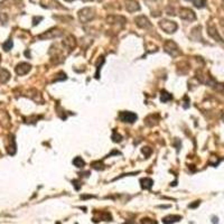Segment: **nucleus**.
I'll return each instance as SVG.
<instances>
[{
    "label": "nucleus",
    "instance_id": "obj_3",
    "mask_svg": "<svg viewBox=\"0 0 224 224\" xmlns=\"http://www.w3.org/2000/svg\"><path fill=\"white\" fill-rule=\"evenodd\" d=\"M159 25H160L161 29H164V30H165L166 33H168V34L175 33L177 30V24L175 21H170V20L164 19L159 23Z\"/></svg>",
    "mask_w": 224,
    "mask_h": 224
},
{
    "label": "nucleus",
    "instance_id": "obj_14",
    "mask_svg": "<svg viewBox=\"0 0 224 224\" xmlns=\"http://www.w3.org/2000/svg\"><path fill=\"white\" fill-rule=\"evenodd\" d=\"M140 183H141L142 188H146V189L151 188V186H153V179H150V178H142L141 181H140Z\"/></svg>",
    "mask_w": 224,
    "mask_h": 224
},
{
    "label": "nucleus",
    "instance_id": "obj_12",
    "mask_svg": "<svg viewBox=\"0 0 224 224\" xmlns=\"http://www.w3.org/2000/svg\"><path fill=\"white\" fill-rule=\"evenodd\" d=\"M207 30H208V34L212 36L214 39H216L217 42H220V43H223V40H222V38L219 36V34H217V32H216V29L214 26H208Z\"/></svg>",
    "mask_w": 224,
    "mask_h": 224
},
{
    "label": "nucleus",
    "instance_id": "obj_13",
    "mask_svg": "<svg viewBox=\"0 0 224 224\" xmlns=\"http://www.w3.org/2000/svg\"><path fill=\"white\" fill-rule=\"evenodd\" d=\"M106 20H108L109 24H118V23H120V20L121 21H126V18L121 16H110L108 17Z\"/></svg>",
    "mask_w": 224,
    "mask_h": 224
},
{
    "label": "nucleus",
    "instance_id": "obj_7",
    "mask_svg": "<svg viewBox=\"0 0 224 224\" xmlns=\"http://www.w3.org/2000/svg\"><path fill=\"white\" fill-rule=\"evenodd\" d=\"M75 45H76V42H75L74 36L68 35L66 38L63 40V46L66 48V49H68V51H72V49L75 47Z\"/></svg>",
    "mask_w": 224,
    "mask_h": 224
},
{
    "label": "nucleus",
    "instance_id": "obj_9",
    "mask_svg": "<svg viewBox=\"0 0 224 224\" xmlns=\"http://www.w3.org/2000/svg\"><path fill=\"white\" fill-rule=\"evenodd\" d=\"M136 23L140 28H149L151 26L149 19L146 16H139L138 18H136Z\"/></svg>",
    "mask_w": 224,
    "mask_h": 224
},
{
    "label": "nucleus",
    "instance_id": "obj_10",
    "mask_svg": "<svg viewBox=\"0 0 224 224\" xmlns=\"http://www.w3.org/2000/svg\"><path fill=\"white\" fill-rule=\"evenodd\" d=\"M126 8L129 12H134L140 9V6L136 0H127Z\"/></svg>",
    "mask_w": 224,
    "mask_h": 224
},
{
    "label": "nucleus",
    "instance_id": "obj_11",
    "mask_svg": "<svg viewBox=\"0 0 224 224\" xmlns=\"http://www.w3.org/2000/svg\"><path fill=\"white\" fill-rule=\"evenodd\" d=\"M179 220H181V215H168L162 219V223L164 224H173L178 222Z\"/></svg>",
    "mask_w": 224,
    "mask_h": 224
},
{
    "label": "nucleus",
    "instance_id": "obj_23",
    "mask_svg": "<svg viewBox=\"0 0 224 224\" xmlns=\"http://www.w3.org/2000/svg\"><path fill=\"white\" fill-rule=\"evenodd\" d=\"M65 1H73V0H65Z\"/></svg>",
    "mask_w": 224,
    "mask_h": 224
},
{
    "label": "nucleus",
    "instance_id": "obj_2",
    "mask_svg": "<svg viewBox=\"0 0 224 224\" xmlns=\"http://www.w3.org/2000/svg\"><path fill=\"white\" fill-rule=\"evenodd\" d=\"M63 35V32L58 29V28H53L48 32L44 33L42 35L38 36L39 39H52V38H56V37H61Z\"/></svg>",
    "mask_w": 224,
    "mask_h": 224
},
{
    "label": "nucleus",
    "instance_id": "obj_19",
    "mask_svg": "<svg viewBox=\"0 0 224 224\" xmlns=\"http://www.w3.org/2000/svg\"><path fill=\"white\" fill-rule=\"evenodd\" d=\"M112 139H113V141L119 142V141H121L122 137L120 136V134H117V131H113V134H112Z\"/></svg>",
    "mask_w": 224,
    "mask_h": 224
},
{
    "label": "nucleus",
    "instance_id": "obj_8",
    "mask_svg": "<svg viewBox=\"0 0 224 224\" xmlns=\"http://www.w3.org/2000/svg\"><path fill=\"white\" fill-rule=\"evenodd\" d=\"M32 66L27 63H20L16 66V73L18 75H25L30 71Z\"/></svg>",
    "mask_w": 224,
    "mask_h": 224
},
{
    "label": "nucleus",
    "instance_id": "obj_20",
    "mask_svg": "<svg viewBox=\"0 0 224 224\" xmlns=\"http://www.w3.org/2000/svg\"><path fill=\"white\" fill-rule=\"evenodd\" d=\"M141 224H157V222L155 220H151V219H142L141 220Z\"/></svg>",
    "mask_w": 224,
    "mask_h": 224
},
{
    "label": "nucleus",
    "instance_id": "obj_5",
    "mask_svg": "<svg viewBox=\"0 0 224 224\" xmlns=\"http://www.w3.org/2000/svg\"><path fill=\"white\" fill-rule=\"evenodd\" d=\"M137 114L134 112H128V111H122L119 113V119L123 122H128V123H134L137 120Z\"/></svg>",
    "mask_w": 224,
    "mask_h": 224
},
{
    "label": "nucleus",
    "instance_id": "obj_22",
    "mask_svg": "<svg viewBox=\"0 0 224 224\" xmlns=\"http://www.w3.org/2000/svg\"><path fill=\"white\" fill-rule=\"evenodd\" d=\"M222 29H223V32H224V21L222 23Z\"/></svg>",
    "mask_w": 224,
    "mask_h": 224
},
{
    "label": "nucleus",
    "instance_id": "obj_1",
    "mask_svg": "<svg viewBox=\"0 0 224 224\" xmlns=\"http://www.w3.org/2000/svg\"><path fill=\"white\" fill-rule=\"evenodd\" d=\"M164 49H165L166 53H168L170 56L173 57H176V56L181 55V51L177 46V44L173 40H167L164 45Z\"/></svg>",
    "mask_w": 224,
    "mask_h": 224
},
{
    "label": "nucleus",
    "instance_id": "obj_16",
    "mask_svg": "<svg viewBox=\"0 0 224 224\" xmlns=\"http://www.w3.org/2000/svg\"><path fill=\"white\" fill-rule=\"evenodd\" d=\"M172 99H173V95L169 94L168 92H166V91H162V92H161V98H160V100L162 101V102H167V101L172 100Z\"/></svg>",
    "mask_w": 224,
    "mask_h": 224
},
{
    "label": "nucleus",
    "instance_id": "obj_17",
    "mask_svg": "<svg viewBox=\"0 0 224 224\" xmlns=\"http://www.w3.org/2000/svg\"><path fill=\"white\" fill-rule=\"evenodd\" d=\"M189 1H192L193 4L195 5L196 7H198V8L204 7V5H205V0H189Z\"/></svg>",
    "mask_w": 224,
    "mask_h": 224
},
{
    "label": "nucleus",
    "instance_id": "obj_6",
    "mask_svg": "<svg viewBox=\"0 0 224 224\" xmlns=\"http://www.w3.org/2000/svg\"><path fill=\"white\" fill-rule=\"evenodd\" d=\"M179 17H181V19L189 20V21H191V20H195V18H196L194 11L188 8H181V11H179Z\"/></svg>",
    "mask_w": 224,
    "mask_h": 224
},
{
    "label": "nucleus",
    "instance_id": "obj_18",
    "mask_svg": "<svg viewBox=\"0 0 224 224\" xmlns=\"http://www.w3.org/2000/svg\"><path fill=\"white\" fill-rule=\"evenodd\" d=\"M2 47H4L5 51H9V49H11V47H12V42L10 39L7 40V42H6V43L2 45Z\"/></svg>",
    "mask_w": 224,
    "mask_h": 224
},
{
    "label": "nucleus",
    "instance_id": "obj_21",
    "mask_svg": "<svg viewBox=\"0 0 224 224\" xmlns=\"http://www.w3.org/2000/svg\"><path fill=\"white\" fill-rule=\"evenodd\" d=\"M216 220H217L216 217H213V223H217V221H216Z\"/></svg>",
    "mask_w": 224,
    "mask_h": 224
},
{
    "label": "nucleus",
    "instance_id": "obj_15",
    "mask_svg": "<svg viewBox=\"0 0 224 224\" xmlns=\"http://www.w3.org/2000/svg\"><path fill=\"white\" fill-rule=\"evenodd\" d=\"M73 164H74V166H76V167L82 168V167H84V166H85V161L83 160L81 157H75L74 160H73Z\"/></svg>",
    "mask_w": 224,
    "mask_h": 224
},
{
    "label": "nucleus",
    "instance_id": "obj_4",
    "mask_svg": "<svg viewBox=\"0 0 224 224\" xmlns=\"http://www.w3.org/2000/svg\"><path fill=\"white\" fill-rule=\"evenodd\" d=\"M79 17H80V20L82 23H87L90 21L93 17H94V12L91 8H84L82 10H80L79 12Z\"/></svg>",
    "mask_w": 224,
    "mask_h": 224
}]
</instances>
